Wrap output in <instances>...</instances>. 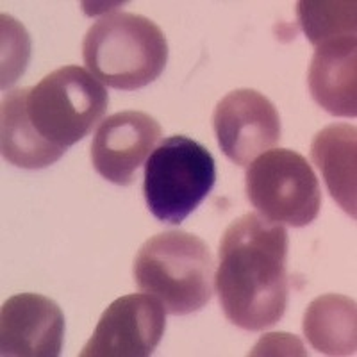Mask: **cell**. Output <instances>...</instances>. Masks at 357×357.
<instances>
[{
	"mask_svg": "<svg viewBox=\"0 0 357 357\" xmlns=\"http://www.w3.org/2000/svg\"><path fill=\"white\" fill-rule=\"evenodd\" d=\"M215 288L223 314L243 331L273 327L288 307V232L256 213L234 220L220 241Z\"/></svg>",
	"mask_w": 357,
	"mask_h": 357,
	"instance_id": "cell-1",
	"label": "cell"
},
{
	"mask_svg": "<svg viewBox=\"0 0 357 357\" xmlns=\"http://www.w3.org/2000/svg\"><path fill=\"white\" fill-rule=\"evenodd\" d=\"M82 57L98 81L134 91L154 82L167 66V36L151 18L126 11L107 13L88 29Z\"/></svg>",
	"mask_w": 357,
	"mask_h": 357,
	"instance_id": "cell-2",
	"label": "cell"
},
{
	"mask_svg": "<svg viewBox=\"0 0 357 357\" xmlns=\"http://www.w3.org/2000/svg\"><path fill=\"white\" fill-rule=\"evenodd\" d=\"M213 256L199 236L168 231L152 236L134 259V280L155 296L165 311L183 317L197 312L213 296Z\"/></svg>",
	"mask_w": 357,
	"mask_h": 357,
	"instance_id": "cell-3",
	"label": "cell"
},
{
	"mask_svg": "<svg viewBox=\"0 0 357 357\" xmlns=\"http://www.w3.org/2000/svg\"><path fill=\"white\" fill-rule=\"evenodd\" d=\"M25 106L41 138L66 151L100 122L109 106V95L93 73L70 65L27 88Z\"/></svg>",
	"mask_w": 357,
	"mask_h": 357,
	"instance_id": "cell-4",
	"label": "cell"
},
{
	"mask_svg": "<svg viewBox=\"0 0 357 357\" xmlns=\"http://www.w3.org/2000/svg\"><path fill=\"white\" fill-rule=\"evenodd\" d=\"M215 183L211 152L188 136H170L146 159L143 195L154 218L178 225L204 202Z\"/></svg>",
	"mask_w": 357,
	"mask_h": 357,
	"instance_id": "cell-5",
	"label": "cell"
},
{
	"mask_svg": "<svg viewBox=\"0 0 357 357\" xmlns=\"http://www.w3.org/2000/svg\"><path fill=\"white\" fill-rule=\"evenodd\" d=\"M245 190L261 218L277 225L305 227L317 220L321 191L317 174L302 154L275 149L250 162Z\"/></svg>",
	"mask_w": 357,
	"mask_h": 357,
	"instance_id": "cell-6",
	"label": "cell"
},
{
	"mask_svg": "<svg viewBox=\"0 0 357 357\" xmlns=\"http://www.w3.org/2000/svg\"><path fill=\"white\" fill-rule=\"evenodd\" d=\"M167 329L165 305L152 295L120 296L102 312L81 357L152 356Z\"/></svg>",
	"mask_w": 357,
	"mask_h": 357,
	"instance_id": "cell-7",
	"label": "cell"
},
{
	"mask_svg": "<svg viewBox=\"0 0 357 357\" xmlns=\"http://www.w3.org/2000/svg\"><path fill=\"white\" fill-rule=\"evenodd\" d=\"M213 127L222 152L240 167H248L280 139L275 106L256 89H234L216 104Z\"/></svg>",
	"mask_w": 357,
	"mask_h": 357,
	"instance_id": "cell-8",
	"label": "cell"
},
{
	"mask_svg": "<svg viewBox=\"0 0 357 357\" xmlns=\"http://www.w3.org/2000/svg\"><path fill=\"white\" fill-rule=\"evenodd\" d=\"M161 138V126L143 111H122L98 126L91 142L93 168L118 186H129L134 174Z\"/></svg>",
	"mask_w": 357,
	"mask_h": 357,
	"instance_id": "cell-9",
	"label": "cell"
},
{
	"mask_svg": "<svg viewBox=\"0 0 357 357\" xmlns=\"http://www.w3.org/2000/svg\"><path fill=\"white\" fill-rule=\"evenodd\" d=\"M65 337V314L54 301L20 293L0 311V354L4 357H57Z\"/></svg>",
	"mask_w": 357,
	"mask_h": 357,
	"instance_id": "cell-10",
	"label": "cell"
},
{
	"mask_svg": "<svg viewBox=\"0 0 357 357\" xmlns=\"http://www.w3.org/2000/svg\"><path fill=\"white\" fill-rule=\"evenodd\" d=\"M311 97L333 116L357 114V40L336 38L318 45L307 73Z\"/></svg>",
	"mask_w": 357,
	"mask_h": 357,
	"instance_id": "cell-11",
	"label": "cell"
},
{
	"mask_svg": "<svg viewBox=\"0 0 357 357\" xmlns=\"http://www.w3.org/2000/svg\"><path fill=\"white\" fill-rule=\"evenodd\" d=\"M311 159L324 175L331 197L347 215L356 218L357 207V129L350 123H333L317 132Z\"/></svg>",
	"mask_w": 357,
	"mask_h": 357,
	"instance_id": "cell-12",
	"label": "cell"
},
{
	"mask_svg": "<svg viewBox=\"0 0 357 357\" xmlns=\"http://www.w3.org/2000/svg\"><path fill=\"white\" fill-rule=\"evenodd\" d=\"M27 88L15 89L2 100L0 111V149L8 162L25 170H40L54 165L65 149L52 145L40 136L29 120L25 106Z\"/></svg>",
	"mask_w": 357,
	"mask_h": 357,
	"instance_id": "cell-13",
	"label": "cell"
},
{
	"mask_svg": "<svg viewBox=\"0 0 357 357\" xmlns=\"http://www.w3.org/2000/svg\"><path fill=\"white\" fill-rule=\"evenodd\" d=\"M304 334L309 345L325 356H356V302L337 293L314 298L305 309Z\"/></svg>",
	"mask_w": 357,
	"mask_h": 357,
	"instance_id": "cell-14",
	"label": "cell"
},
{
	"mask_svg": "<svg viewBox=\"0 0 357 357\" xmlns=\"http://www.w3.org/2000/svg\"><path fill=\"white\" fill-rule=\"evenodd\" d=\"M354 0H302L296 4L298 24L314 47L329 40L356 36Z\"/></svg>",
	"mask_w": 357,
	"mask_h": 357,
	"instance_id": "cell-15",
	"label": "cell"
}]
</instances>
